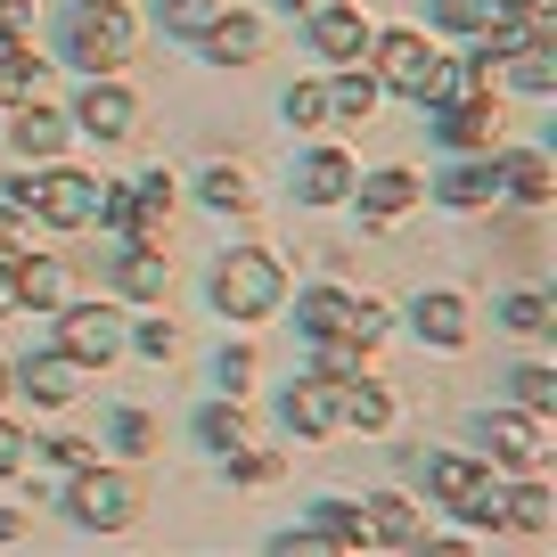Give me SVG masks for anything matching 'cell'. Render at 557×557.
I'll return each instance as SVG.
<instances>
[{
	"label": "cell",
	"mask_w": 557,
	"mask_h": 557,
	"mask_svg": "<svg viewBox=\"0 0 557 557\" xmlns=\"http://www.w3.org/2000/svg\"><path fill=\"white\" fill-rule=\"evenodd\" d=\"M99 197H107V181H99V173H74V164H41V173L9 181V206L34 213V222H50V230L99 222Z\"/></svg>",
	"instance_id": "cell-1"
},
{
	"label": "cell",
	"mask_w": 557,
	"mask_h": 557,
	"mask_svg": "<svg viewBox=\"0 0 557 557\" xmlns=\"http://www.w3.org/2000/svg\"><path fill=\"white\" fill-rule=\"evenodd\" d=\"M287 304V271H278L262 246H230L213 262V312L222 320H271Z\"/></svg>",
	"instance_id": "cell-2"
},
{
	"label": "cell",
	"mask_w": 557,
	"mask_h": 557,
	"mask_svg": "<svg viewBox=\"0 0 557 557\" xmlns=\"http://www.w3.org/2000/svg\"><path fill=\"white\" fill-rule=\"evenodd\" d=\"M132 41H139V25H132V9L123 0H83L74 9V25H66V58L83 74H115L123 58H132Z\"/></svg>",
	"instance_id": "cell-3"
},
{
	"label": "cell",
	"mask_w": 557,
	"mask_h": 557,
	"mask_svg": "<svg viewBox=\"0 0 557 557\" xmlns=\"http://www.w3.org/2000/svg\"><path fill=\"white\" fill-rule=\"evenodd\" d=\"M66 517L74 524H90V533H123V524L139 517V484L123 468H74V492H66Z\"/></svg>",
	"instance_id": "cell-4"
},
{
	"label": "cell",
	"mask_w": 557,
	"mask_h": 557,
	"mask_svg": "<svg viewBox=\"0 0 557 557\" xmlns=\"http://www.w3.org/2000/svg\"><path fill=\"white\" fill-rule=\"evenodd\" d=\"M426 484H435V500L451 508V517H468L475 533H500L508 492L492 484V468H475V459H426Z\"/></svg>",
	"instance_id": "cell-5"
},
{
	"label": "cell",
	"mask_w": 557,
	"mask_h": 557,
	"mask_svg": "<svg viewBox=\"0 0 557 557\" xmlns=\"http://www.w3.org/2000/svg\"><path fill=\"white\" fill-rule=\"evenodd\" d=\"M58 352H74L83 369H107L123 352V320L99 304H58Z\"/></svg>",
	"instance_id": "cell-6"
},
{
	"label": "cell",
	"mask_w": 557,
	"mask_h": 557,
	"mask_svg": "<svg viewBox=\"0 0 557 557\" xmlns=\"http://www.w3.org/2000/svg\"><path fill=\"white\" fill-rule=\"evenodd\" d=\"M484 443H492V459L500 468H517V475H541L549 468V418H533V410H500L484 426Z\"/></svg>",
	"instance_id": "cell-7"
},
{
	"label": "cell",
	"mask_w": 557,
	"mask_h": 557,
	"mask_svg": "<svg viewBox=\"0 0 557 557\" xmlns=\"http://www.w3.org/2000/svg\"><path fill=\"white\" fill-rule=\"evenodd\" d=\"M435 132H443V148H459V157H492V148H500V99H492V90H468L459 107L435 115Z\"/></svg>",
	"instance_id": "cell-8"
},
{
	"label": "cell",
	"mask_w": 557,
	"mask_h": 557,
	"mask_svg": "<svg viewBox=\"0 0 557 557\" xmlns=\"http://www.w3.org/2000/svg\"><path fill=\"white\" fill-rule=\"evenodd\" d=\"M336 426H345V385L336 377H296V394H287V435L320 443V435H336Z\"/></svg>",
	"instance_id": "cell-9"
},
{
	"label": "cell",
	"mask_w": 557,
	"mask_h": 557,
	"mask_svg": "<svg viewBox=\"0 0 557 557\" xmlns=\"http://www.w3.org/2000/svg\"><path fill=\"white\" fill-rule=\"evenodd\" d=\"M74 123H83L90 139H132L139 107H132V90H123L115 74H90V90H83V107H74Z\"/></svg>",
	"instance_id": "cell-10"
},
{
	"label": "cell",
	"mask_w": 557,
	"mask_h": 557,
	"mask_svg": "<svg viewBox=\"0 0 557 557\" xmlns=\"http://www.w3.org/2000/svg\"><path fill=\"white\" fill-rule=\"evenodd\" d=\"M9 148H17V157H34V164H50L58 148H66V115H58V107H41V90H34V99H17V107H9Z\"/></svg>",
	"instance_id": "cell-11"
},
{
	"label": "cell",
	"mask_w": 557,
	"mask_h": 557,
	"mask_svg": "<svg viewBox=\"0 0 557 557\" xmlns=\"http://www.w3.org/2000/svg\"><path fill=\"white\" fill-rule=\"evenodd\" d=\"M435 197H443V206H459V213L500 206V157H459L451 173L435 181Z\"/></svg>",
	"instance_id": "cell-12"
},
{
	"label": "cell",
	"mask_w": 557,
	"mask_h": 557,
	"mask_svg": "<svg viewBox=\"0 0 557 557\" xmlns=\"http://www.w3.org/2000/svg\"><path fill=\"white\" fill-rule=\"evenodd\" d=\"M312 50L329 66H361L369 58V17L361 9H312Z\"/></svg>",
	"instance_id": "cell-13"
},
{
	"label": "cell",
	"mask_w": 557,
	"mask_h": 557,
	"mask_svg": "<svg viewBox=\"0 0 557 557\" xmlns=\"http://www.w3.org/2000/svg\"><path fill=\"white\" fill-rule=\"evenodd\" d=\"M369 58H377V83L385 90H410V99H418V83H426V66H435V50H426L418 34H377V41H369Z\"/></svg>",
	"instance_id": "cell-14"
},
{
	"label": "cell",
	"mask_w": 557,
	"mask_h": 557,
	"mask_svg": "<svg viewBox=\"0 0 557 557\" xmlns=\"http://www.w3.org/2000/svg\"><path fill=\"white\" fill-rule=\"evenodd\" d=\"M115 287L132 304H157L164 287H173V262H164V246H132L123 238V255H115Z\"/></svg>",
	"instance_id": "cell-15"
},
{
	"label": "cell",
	"mask_w": 557,
	"mask_h": 557,
	"mask_svg": "<svg viewBox=\"0 0 557 557\" xmlns=\"http://www.w3.org/2000/svg\"><path fill=\"white\" fill-rule=\"evenodd\" d=\"M197 41H206L213 66H255V58H262V17H246V9L230 17V9H222V17H213Z\"/></svg>",
	"instance_id": "cell-16"
},
{
	"label": "cell",
	"mask_w": 557,
	"mask_h": 557,
	"mask_svg": "<svg viewBox=\"0 0 557 557\" xmlns=\"http://www.w3.org/2000/svg\"><path fill=\"white\" fill-rule=\"evenodd\" d=\"M361 517H369V541H394V549H418V541H426V508L401 500V492H377Z\"/></svg>",
	"instance_id": "cell-17"
},
{
	"label": "cell",
	"mask_w": 557,
	"mask_h": 557,
	"mask_svg": "<svg viewBox=\"0 0 557 557\" xmlns=\"http://www.w3.org/2000/svg\"><path fill=\"white\" fill-rule=\"evenodd\" d=\"M352 189H361V213H369V222H394V213H410V206H418V173H410V164L361 173Z\"/></svg>",
	"instance_id": "cell-18"
},
{
	"label": "cell",
	"mask_w": 557,
	"mask_h": 557,
	"mask_svg": "<svg viewBox=\"0 0 557 557\" xmlns=\"http://www.w3.org/2000/svg\"><path fill=\"white\" fill-rule=\"evenodd\" d=\"M17 304H25V312H58V304H74L66 296V262H58V255H17Z\"/></svg>",
	"instance_id": "cell-19"
},
{
	"label": "cell",
	"mask_w": 557,
	"mask_h": 557,
	"mask_svg": "<svg viewBox=\"0 0 557 557\" xmlns=\"http://www.w3.org/2000/svg\"><path fill=\"white\" fill-rule=\"evenodd\" d=\"M17 385L34 401H74L83 394V361H74V352H34V361L17 369Z\"/></svg>",
	"instance_id": "cell-20"
},
{
	"label": "cell",
	"mask_w": 557,
	"mask_h": 557,
	"mask_svg": "<svg viewBox=\"0 0 557 557\" xmlns=\"http://www.w3.org/2000/svg\"><path fill=\"white\" fill-rule=\"evenodd\" d=\"M352 181H361V173H352V157L320 148V157L296 173V197H304V206H345V197H352Z\"/></svg>",
	"instance_id": "cell-21"
},
{
	"label": "cell",
	"mask_w": 557,
	"mask_h": 557,
	"mask_svg": "<svg viewBox=\"0 0 557 557\" xmlns=\"http://www.w3.org/2000/svg\"><path fill=\"white\" fill-rule=\"evenodd\" d=\"M500 197H524V206H549L557 197V173L541 148H517V157H500Z\"/></svg>",
	"instance_id": "cell-22"
},
{
	"label": "cell",
	"mask_w": 557,
	"mask_h": 557,
	"mask_svg": "<svg viewBox=\"0 0 557 557\" xmlns=\"http://www.w3.org/2000/svg\"><path fill=\"white\" fill-rule=\"evenodd\" d=\"M410 320H418V336H426V345H468V304H459L451 287L418 296V304H410Z\"/></svg>",
	"instance_id": "cell-23"
},
{
	"label": "cell",
	"mask_w": 557,
	"mask_h": 557,
	"mask_svg": "<svg viewBox=\"0 0 557 557\" xmlns=\"http://www.w3.org/2000/svg\"><path fill=\"white\" fill-rule=\"evenodd\" d=\"M312 377H336V385L369 377V345L361 336H312Z\"/></svg>",
	"instance_id": "cell-24"
},
{
	"label": "cell",
	"mask_w": 557,
	"mask_h": 557,
	"mask_svg": "<svg viewBox=\"0 0 557 557\" xmlns=\"http://www.w3.org/2000/svg\"><path fill=\"white\" fill-rule=\"evenodd\" d=\"M500 524H517V533H549V524H557V500H549V484H541V475H524V484L500 500Z\"/></svg>",
	"instance_id": "cell-25"
},
{
	"label": "cell",
	"mask_w": 557,
	"mask_h": 557,
	"mask_svg": "<svg viewBox=\"0 0 557 557\" xmlns=\"http://www.w3.org/2000/svg\"><path fill=\"white\" fill-rule=\"evenodd\" d=\"M296 320H304V336H352V296L345 287H312L296 304Z\"/></svg>",
	"instance_id": "cell-26"
},
{
	"label": "cell",
	"mask_w": 557,
	"mask_h": 557,
	"mask_svg": "<svg viewBox=\"0 0 557 557\" xmlns=\"http://www.w3.org/2000/svg\"><path fill=\"white\" fill-rule=\"evenodd\" d=\"M468 83H475V66H459V58H443V50H435L426 83H418V107H435V115H443V107H459V99H468Z\"/></svg>",
	"instance_id": "cell-27"
},
{
	"label": "cell",
	"mask_w": 557,
	"mask_h": 557,
	"mask_svg": "<svg viewBox=\"0 0 557 557\" xmlns=\"http://www.w3.org/2000/svg\"><path fill=\"white\" fill-rule=\"evenodd\" d=\"M508 394H517V410L549 418V410H557V369H549V361H524V369H508Z\"/></svg>",
	"instance_id": "cell-28"
},
{
	"label": "cell",
	"mask_w": 557,
	"mask_h": 557,
	"mask_svg": "<svg viewBox=\"0 0 557 557\" xmlns=\"http://www.w3.org/2000/svg\"><path fill=\"white\" fill-rule=\"evenodd\" d=\"M34 90H41L34 41H0V99H34Z\"/></svg>",
	"instance_id": "cell-29"
},
{
	"label": "cell",
	"mask_w": 557,
	"mask_h": 557,
	"mask_svg": "<svg viewBox=\"0 0 557 557\" xmlns=\"http://www.w3.org/2000/svg\"><path fill=\"white\" fill-rule=\"evenodd\" d=\"M500 66H508V83L533 90V99H549V90H557V50H541V41H533V50H508Z\"/></svg>",
	"instance_id": "cell-30"
},
{
	"label": "cell",
	"mask_w": 557,
	"mask_h": 557,
	"mask_svg": "<svg viewBox=\"0 0 557 557\" xmlns=\"http://www.w3.org/2000/svg\"><path fill=\"white\" fill-rule=\"evenodd\" d=\"M197 443H213V451L230 459V451H238V443H246V410H238V401H230V394L213 401V410H197Z\"/></svg>",
	"instance_id": "cell-31"
},
{
	"label": "cell",
	"mask_w": 557,
	"mask_h": 557,
	"mask_svg": "<svg viewBox=\"0 0 557 557\" xmlns=\"http://www.w3.org/2000/svg\"><path fill=\"white\" fill-rule=\"evenodd\" d=\"M377 74H369V66H345V74H336V83H329V99H336V115H352V123H361V115H377Z\"/></svg>",
	"instance_id": "cell-32"
},
{
	"label": "cell",
	"mask_w": 557,
	"mask_h": 557,
	"mask_svg": "<svg viewBox=\"0 0 557 557\" xmlns=\"http://www.w3.org/2000/svg\"><path fill=\"white\" fill-rule=\"evenodd\" d=\"M385 418H394V394L377 385V369H369V377H352V385H345V426H385Z\"/></svg>",
	"instance_id": "cell-33"
},
{
	"label": "cell",
	"mask_w": 557,
	"mask_h": 557,
	"mask_svg": "<svg viewBox=\"0 0 557 557\" xmlns=\"http://www.w3.org/2000/svg\"><path fill=\"white\" fill-rule=\"evenodd\" d=\"M320 541L329 549H369V517L352 500H320Z\"/></svg>",
	"instance_id": "cell-34"
},
{
	"label": "cell",
	"mask_w": 557,
	"mask_h": 557,
	"mask_svg": "<svg viewBox=\"0 0 557 557\" xmlns=\"http://www.w3.org/2000/svg\"><path fill=\"white\" fill-rule=\"evenodd\" d=\"M287 123H296V132H329V123H336L329 83H296V90H287Z\"/></svg>",
	"instance_id": "cell-35"
},
{
	"label": "cell",
	"mask_w": 557,
	"mask_h": 557,
	"mask_svg": "<svg viewBox=\"0 0 557 557\" xmlns=\"http://www.w3.org/2000/svg\"><path fill=\"white\" fill-rule=\"evenodd\" d=\"M206 206L213 213H255V181H246L238 164H213L206 173Z\"/></svg>",
	"instance_id": "cell-36"
},
{
	"label": "cell",
	"mask_w": 557,
	"mask_h": 557,
	"mask_svg": "<svg viewBox=\"0 0 557 557\" xmlns=\"http://www.w3.org/2000/svg\"><path fill=\"white\" fill-rule=\"evenodd\" d=\"M157 17H164V34H206L213 17H222V0H157Z\"/></svg>",
	"instance_id": "cell-37"
},
{
	"label": "cell",
	"mask_w": 557,
	"mask_h": 557,
	"mask_svg": "<svg viewBox=\"0 0 557 557\" xmlns=\"http://www.w3.org/2000/svg\"><path fill=\"white\" fill-rule=\"evenodd\" d=\"M500 17V0H435V25L443 34H484Z\"/></svg>",
	"instance_id": "cell-38"
},
{
	"label": "cell",
	"mask_w": 557,
	"mask_h": 557,
	"mask_svg": "<svg viewBox=\"0 0 557 557\" xmlns=\"http://www.w3.org/2000/svg\"><path fill=\"white\" fill-rule=\"evenodd\" d=\"M115 443H123L132 459H139V451H164V418H157V410H123V418H115Z\"/></svg>",
	"instance_id": "cell-39"
},
{
	"label": "cell",
	"mask_w": 557,
	"mask_h": 557,
	"mask_svg": "<svg viewBox=\"0 0 557 557\" xmlns=\"http://www.w3.org/2000/svg\"><path fill=\"white\" fill-rule=\"evenodd\" d=\"M500 312H508V329H517V336H541V329H549V296H541V287H517V296H508L500 304Z\"/></svg>",
	"instance_id": "cell-40"
},
{
	"label": "cell",
	"mask_w": 557,
	"mask_h": 557,
	"mask_svg": "<svg viewBox=\"0 0 557 557\" xmlns=\"http://www.w3.org/2000/svg\"><path fill=\"white\" fill-rule=\"evenodd\" d=\"M17 255H34V213L0 206V262H17Z\"/></svg>",
	"instance_id": "cell-41"
},
{
	"label": "cell",
	"mask_w": 557,
	"mask_h": 557,
	"mask_svg": "<svg viewBox=\"0 0 557 557\" xmlns=\"http://www.w3.org/2000/svg\"><path fill=\"white\" fill-rule=\"evenodd\" d=\"M213 377H222V394L238 401L246 385H255V352H246V345H238V352H222V361H213Z\"/></svg>",
	"instance_id": "cell-42"
},
{
	"label": "cell",
	"mask_w": 557,
	"mask_h": 557,
	"mask_svg": "<svg viewBox=\"0 0 557 557\" xmlns=\"http://www.w3.org/2000/svg\"><path fill=\"white\" fill-rule=\"evenodd\" d=\"M34 25H41L34 0H0V41H34Z\"/></svg>",
	"instance_id": "cell-43"
},
{
	"label": "cell",
	"mask_w": 557,
	"mask_h": 557,
	"mask_svg": "<svg viewBox=\"0 0 557 557\" xmlns=\"http://www.w3.org/2000/svg\"><path fill=\"white\" fill-rule=\"evenodd\" d=\"M139 352H148V361H173V352H181V329H173V320H139Z\"/></svg>",
	"instance_id": "cell-44"
},
{
	"label": "cell",
	"mask_w": 557,
	"mask_h": 557,
	"mask_svg": "<svg viewBox=\"0 0 557 557\" xmlns=\"http://www.w3.org/2000/svg\"><path fill=\"white\" fill-rule=\"evenodd\" d=\"M25 459H34L25 426H9V418H0V475H25Z\"/></svg>",
	"instance_id": "cell-45"
},
{
	"label": "cell",
	"mask_w": 557,
	"mask_h": 557,
	"mask_svg": "<svg viewBox=\"0 0 557 557\" xmlns=\"http://www.w3.org/2000/svg\"><path fill=\"white\" fill-rule=\"evenodd\" d=\"M50 459H58V468L74 475V468H90V459H99V451H90L83 435H50Z\"/></svg>",
	"instance_id": "cell-46"
},
{
	"label": "cell",
	"mask_w": 557,
	"mask_h": 557,
	"mask_svg": "<svg viewBox=\"0 0 557 557\" xmlns=\"http://www.w3.org/2000/svg\"><path fill=\"white\" fill-rule=\"evenodd\" d=\"M352 336H361V345H377V336H385V304H352Z\"/></svg>",
	"instance_id": "cell-47"
},
{
	"label": "cell",
	"mask_w": 557,
	"mask_h": 557,
	"mask_svg": "<svg viewBox=\"0 0 557 557\" xmlns=\"http://www.w3.org/2000/svg\"><path fill=\"white\" fill-rule=\"evenodd\" d=\"M9 312H25V304H17V262H0V320H9Z\"/></svg>",
	"instance_id": "cell-48"
},
{
	"label": "cell",
	"mask_w": 557,
	"mask_h": 557,
	"mask_svg": "<svg viewBox=\"0 0 557 557\" xmlns=\"http://www.w3.org/2000/svg\"><path fill=\"white\" fill-rule=\"evenodd\" d=\"M0 541H17V508H0Z\"/></svg>",
	"instance_id": "cell-49"
},
{
	"label": "cell",
	"mask_w": 557,
	"mask_h": 557,
	"mask_svg": "<svg viewBox=\"0 0 557 557\" xmlns=\"http://www.w3.org/2000/svg\"><path fill=\"white\" fill-rule=\"evenodd\" d=\"M9 394H17V369H9V361H0V401H9Z\"/></svg>",
	"instance_id": "cell-50"
},
{
	"label": "cell",
	"mask_w": 557,
	"mask_h": 557,
	"mask_svg": "<svg viewBox=\"0 0 557 557\" xmlns=\"http://www.w3.org/2000/svg\"><path fill=\"white\" fill-rule=\"evenodd\" d=\"M278 9H296V17H312V9H320V0H278Z\"/></svg>",
	"instance_id": "cell-51"
},
{
	"label": "cell",
	"mask_w": 557,
	"mask_h": 557,
	"mask_svg": "<svg viewBox=\"0 0 557 557\" xmlns=\"http://www.w3.org/2000/svg\"><path fill=\"white\" fill-rule=\"evenodd\" d=\"M500 9H533V0H500Z\"/></svg>",
	"instance_id": "cell-52"
}]
</instances>
